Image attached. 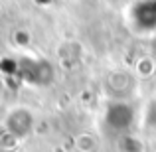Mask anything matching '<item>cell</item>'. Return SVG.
Masks as SVG:
<instances>
[{
    "label": "cell",
    "instance_id": "obj_1",
    "mask_svg": "<svg viewBox=\"0 0 156 152\" xmlns=\"http://www.w3.org/2000/svg\"><path fill=\"white\" fill-rule=\"evenodd\" d=\"M134 117H136V113H134L133 105H129L125 101L109 103V107L105 111V122L115 133H126L134 125Z\"/></svg>",
    "mask_w": 156,
    "mask_h": 152
},
{
    "label": "cell",
    "instance_id": "obj_3",
    "mask_svg": "<svg viewBox=\"0 0 156 152\" xmlns=\"http://www.w3.org/2000/svg\"><path fill=\"white\" fill-rule=\"evenodd\" d=\"M51 65L44 59H26L24 61V79L32 83H48L51 81Z\"/></svg>",
    "mask_w": 156,
    "mask_h": 152
},
{
    "label": "cell",
    "instance_id": "obj_4",
    "mask_svg": "<svg viewBox=\"0 0 156 152\" xmlns=\"http://www.w3.org/2000/svg\"><path fill=\"white\" fill-rule=\"evenodd\" d=\"M144 126L148 130L156 133V99H152L146 105V111H144Z\"/></svg>",
    "mask_w": 156,
    "mask_h": 152
},
{
    "label": "cell",
    "instance_id": "obj_5",
    "mask_svg": "<svg viewBox=\"0 0 156 152\" xmlns=\"http://www.w3.org/2000/svg\"><path fill=\"white\" fill-rule=\"evenodd\" d=\"M150 53H152V59L156 61V34L152 36V42H150Z\"/></svg>",
    "mask_w": 156,
    "mask_h": 152
},
{
    "label": "cell",
    "instance_id": "obj_2",
    "mask_svg": "<svg viewBox=\"0 0 156 152\" xmlns=\"http://www.w3.org/2000/svg\"><path fill=\"white\" fill-rule=\"evenodd\" d=\"M133 26L138 32H154L156 34V0L138 2L130 12Z\"/></svg>",
    "mask_w": 156,
    "mask_h": 152
}]
</instances>
